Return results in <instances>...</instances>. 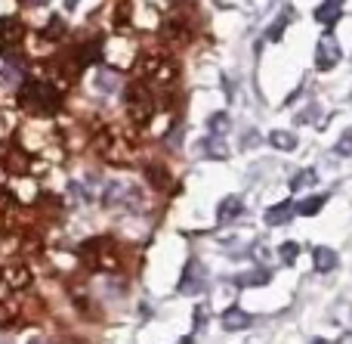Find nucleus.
<instances>
[{"instance_id": "29", "label": "nucleus", "mask_w": 352, "mask_h": 344, "mask_svg": "<svg viewBox=\"0 0 352 344\" xmlns=\"http://www.w3.org/2000/svg\"><path fill=\"white\" fill-rule=\"evenodd\" d=\"M78 3H80V0H65V10H74Z\"/></svg>"}, {"instance_id": "31", "label": "nucleus", "mask_w": 352, "mask_h": 344, "mask_svg": "<svg viewBox=\"0 0 352 344\" xmlns=\"http://www.w3.org/2000/svg\"><path fill=\"white\" fill-rule=\"evenodd\" d=\"M309 344H328V341H324V338H312Z\"/></svg>"}, {"instance_id": "2", "label": "nucleus", "mask_w": 352, "mask_h": 344, "mask_svg": "<svg viewBox=\"0 0 352 344\" xmlns=\"http://www.w3.org/2000/svg\"><path fill=\"white\" fill-rule=\"evenodd\" d=\"M124 103H127V112L136 124H146L148 118L155 115V93L148 90L142 81L127 84V90H124Z\"/></svg>"}, {"instance_id": "33", "label": "nucleus", "mask_w": 352, "mask_h": 344, "mask_svg": "<svg viewBox=\"0 0 352 344\" xmlns=\"http://www.w3.org/2000/svg\"><path fill=\"white\" fill-rule=\"evenodd\" d=\"M328 3H337V6H340V3H343V0H328Z\"/></svg>"}, {"instance_id": "27", "label": "nucleus", "mask_w": 352, "mask_h": 344, "mask_svg": "<svg viewBox=\"0 0 352 344\" xmlns=\"http://www.w3.org/2000/svg\"><path fill=\"white\" fill-rule=\"evenodd\" d=\"M272 3H275V0H250V10H254V12H263V10H269Z\"/></svg>"}, {"instance_id": "15", "label": "nucleus", "mask_w": 352, "mask_h": 344, "mask_svg": "<svg viewBox=\"0 0 352 344\" xmlns=\"http://www.w3.org/2000/svg\"><path fill=\"white\" fill-rule=\"evenodd\" d=\"M324 202H328V196H312V199H303V202L294 205V214H300V217H316L318 211L324 208Z\"/></svg>"}, {"instance_id": "7", "label": "nucleus", "mask_w": 352, "mask_h": 344, "mask_svg": "<svg viewBox=\"0 0 352 344\" xmlns=\"http://www.w3.org/2000/svg\"><path fill=\"white\" fill-rule=\"evenodd\" d=\"M25 37V25L12 16H0V53H12Z\"/></svg>"}, {"instance_id": "19", "label": "nucleus", "mask_w": 352, "mask_h": 344, "mask_svg": "<svg viewBox=\"0 0 352 344\" xmlns=\"http://www.w3.org/2000/svg\"><path fill=\"white\" fill-rule=\"evenodd\" d=\"M291 16H294V10H285V12H281V16L278 19H275V22L272 25H269V31H266V37H269V41H281V37H285V31H287V25H291Z\"/></svg>"}, {"instance_id": "22", "label": "nucleus", "mask_w": 352, "mask_h": 344, "mask_svg": "<svg viewBox=\"0 0 352 344\" xmlns=\"http://www.w3.org/2000/svg\"><path fill=\"white\" fill-rule=\"evenodd\" d=\"M204 155H210V159H226V155H229V146L223 143V136H207Z\"/></svg>"}, {"instance_id": "8", "label": "nucleus", "mask_w": 352, "mask_h": 344, "mask_svg": "<svg viewBox=\"0 0 352 344\" xmlns=\"http://www.w3.org/2000/svg\"><path fill=\"white\" fill-rule=\"evenodd\" d=\"M84 252H90V264L96 270H115L118 267V258L111 252V239H93Z\"/></svg>"}, {"instance_id": "26", "label": "nucleus", "mask_w": 352, "mask_h": 344, "mask_svg": "<svg viewBox=\"0 0 352 344\" xmlns=\"http://www.w3.org/2000/svg\"><path fill=\"white\" fill-rule=\"evenodd\" d=\"M148 177H152L155 186H167V171L164 168L158 171V165H148Z\"/></svg>"}, {"instance_id": "25", "label": "nucleus", "mask_w": 352, "mask_h": 344, "mask_svg": "<svg viewBox=\"0 0 352 344\" xmlns=\"http://www.w3.org/2000/svg\"><path fill=\"white\" fill-rule=\"evenodd\" d=\"M334 152H337V155H346V159L352 155V128H346V130H343V136H340V140H337Z\"/></svg>"}, {"instance_id": "18", "label": "nucleus", "mask_w": 352, "mask_h": 344, "mask_svg": "<svg viewBox=\"0 0 352 344\" xmlns=\"http://www.w3.org/2000/svg\"><path fill=\"white\" fill-rule=\"evenodd\" d=\"M269 143H272L275 149H281V152H294V149H297V136H294L291 130H272Z\"/></svg>"}, {"instance_id": "9", "label": "nucleus", "mask_w": 352, "mask_h": 344, "mask_svg": "<svg viewBox=\"0 0 352 344\" xmlns=\"http://www.w3.org/2000/svg\"><path fill=\"white\" fill-rule=\"evenodd\" d=\"M244 214V202L238 196H226L223 202H219L217 208V223L219 227H229V223H235L238 217Z\"/></svg>"}, {"instance_id": "1", "label": "nucleus", "mask_w": 352, "mask_h": 344, "mask_svg": "<svg viewBox=\"0 0 352 344\" xmlns=\"http://www.w3.org/2000/svg\"><path fill=\"white\" fill-rule=\"evenodd\" d=\"M19 103L28 112H37V115H53L62 105V93H59V87L50 84V81L31 78V81H25L22 90H19Z\"/></svg>"}, {"instance_id": "5", "label": "nucleus", "mask_w": 352, "mask_h": 344, "mask_svg": "<svg viewBox=\"0 0 352 344\" xmlns=\"http://www.w3.org/2000/svg\"><path fill=\"white\" fill-rule=\"evenodd\" d=\"M343 59V50L340 43H337V37L331 34H322L316 43V68L318 72H331V68H337V62Z\"/></svg>"}, {"instance_id": "14", "label": "nucleus", "mask_w": 352, "mask_h": 344, "mask_svg": "<svg viewBox=\"0 0 352 344\" xmlns=\"http://www.w3.org/2000/svg\"><path fill=\"white\" fill-rule=\"evenodd\" d=\"M294 217V202L287 199V202H281V205H272V208L266 211V223L269 227H281V223H287Z\"/></svg>"}, {"instance_id": "10", "label": "nucleus", "mask_w": 352, "mask_h": 344, "mask_svg": "<svg viewBox=\"0 0 352 344\" xmlns=\"http://www.w3.org/2000/svg\"><path fill=\"white\" fill-rule=\"evenodd\" d=\"M248 326H254V316H250L248 310L229 307L223 314V329H226V332H241V329H248Z\"/></svg>"}, {"instance_id": "28", "label": "nucleus", "mask_w": 352, "mask_h": 344, "mask_svg": "<svg viewBox=\"0 0 352 344\" xmlns=\"http://www.w3.org/2000/svg\"><path fill=\"white\" fill-rule=\"evenodd\" d=\"M250 254H254V258H256V261H263V264H266V258H269L266 245H254V252H250Z\"/></svg>"}, {"instance_id": "6", "label": "nucleus", "mask_w": 352, "mask_h": 344, "mask_svg": "<svg viewBox=\"0 0 352 344\" xmlns=\"http://www.w3.org/2000/svg\"><path fill=\"white\" fill-rule=\"evenodd\" d=\"M161 37H164L170 47H179V43H186L188 37H192V22H188L186 16H164V22H161Z\"/></svg>"}, {"instance_id": "12", "label": "nucleus", "mask_w": 352, "mask_h": 344, "mask_svg": "<svg viewBox=\"0 0 352 344\" xmlns=\"http://www.w3.org/2000/svg\"><path fill=\"white\" fill-rule=\"evenodd\" d=\"M0 279H3L10 289H25V285L31 283V273H28V267H22V264H10L0 270Z\"/></svg>"}, {"instance_id": "4", "label": "nucleus", "mask_w": 352, "mask_h": 344, "mask_svg": "<svg viewBox=\"0 0 352 344\" xmlns=\"http://www.w3.org/2000/svg\"><path fill=\"white\" fill-rule=\"evenodd\" d=\"M204 285H207V267L201 264L198 258H188L186 267H182L176 292H179V295H198V292H204Z\"/></svg>"}, {"instance_id": "20", "label": "nucleus", "mask_w": 352, "mask_h": 344, "mask_svg": "<svg viewBox=\"0 0 352 344\" xmlns=\"http://www.w3.org/2000/svg\"><path fill=\"white\" fill-rule=\"evenodd\" d=\"M316 183H318V174L312 171V168H303V171L291 180V192H303V190H309V186H316Z\"/></svg>"}, {"instance_id": "13", "label": "nucleus", "mask_w": 352, "mask_h": 344, "mask_svg": "<svg viewBox=\"0 0 352 344\" xmlns=\"http://www.w3.org/2000/svg\"><path fill=\"white\" fill-rule=\"evenodd\" d=\"M102 59V43L99 41H84L78 47V65L84 68V65H93V62H99Z\"/></svg>"}, {"instance_id": "30", "label": "nucleus", "mask_w": 352, "mask_h": 344, "mask_svg": "<svg viewBox=\"0 0 352 344\" xmlns=\"http://www.w3.org/2000/svg\"><path fill=\"white\" fill-rule=\"evenodd\" d=\"M179 344H195V338L192 335H186V338H179Z\"/></svg>"}, {"instance_id": "3", "label": "nucleus", "mask_w": 352, "mask_h": 344, "mask_svg": "<svg viewBox=\"0 0 352 344\" xmlns=\"http://www.w3.org/2000/svg\"><path fill=\"white\" fill-rule=\"evenodd\" d=\"M142 74L152 81V87H170L176 78H179V68H176L173 59H161V56H152V59L142 62Z\"/></svg>"}, {"instance_id": "24", "label": "nucleus", "mask_w": 352, "mask_h": 344, "mask_svg": "<svg viewBox=\"0 0 352 344\" xmlns=\"http://www.w3.org/2000/svg\"><path fill=\"white\" fill-rule=\"evenodd\" d=\"M318 115H322V105L318 103H309L303 112L297 115V124H312V121H318Z\"/></svg>"}, {"instance_id": "34", "label": "nucleus", "mask_w": 352, "mask_h": 344, "mask_svg": "<svg viewBox=\"0 0 352 344\" xmlns=\"http://www.w3.org/2000/svg\"><path fill=\"white\" fill-rule=\"evenodd\" d=\"M28 344H43V341H28Z\"/></svg>"}, {"instance_id": "11", "label": "nucleus", "mask_w": 352, "mask_h": 344, "mask_svg": "<svg viewBox=\"0 0 352 344\" xmlns=\"http://www.w3.org/2000/svg\"><path fill=\"white\" fill-rule=\"evenodd\" d=\"M312 261H316L318 273H331V270H337V264H340V254L328 245H316L312 248Z\"/></svg>"}, {"instance_id": "17", "label": "nucleus", "mask_w": 352, "mask_h": 344, "mask_svg": "<svg viewBox=\"0 0 352 344\" xmlns=\"http://www.w3.org/2000/svg\"><path fill=\"white\" fill-rule=\"evenodd\" d=\"M269 279H272V273L256 267L254 273H241V276H235V285H238V289H248V285H266Z\"/></svg>"}, {"instance_id": "16", "label": "nucleus", "mask_w": 352, "mask_h": 344, "mask_svg": "<svg viewBox=\"0 0 352 344\" xmlns=\"http://www.w3.org/2000/svg\"><path fill=\"white\" fill-rule=\"evenodd\" d=\"M340 16H343V10H340V6H337V3H328V0H324V3L316 10V22L328 25V28H331V25H337V22H340Z\"/></svg>"}, {"instance_id": "23", "label": "nucleus", "mask_w": 352, "mask_h": 344, "mask_svg": "<svg viewBox=\"0 0 352 344\" xmlns=\"http://www.w3.org/2000/svg\"><path fill=\"white\" fill-rule=\"evenodd\" d=\"M297 254H300V245H297V242H285V245L278 248V258L285 261V267H294V264H297Z\"/></svg>"}, {"instance_id": "32", "label": "nucleus", "mask_w": 352, "mask_h": 344, "mask_svg": "<svg viewBox=\"0 0 352 344\" xmlns=\"http://www.w3.org/2000/svg\"><path fill=\"white\" fill-rule=\"evenodd\" d=\"M31 3H37V6H43V3H50V0H31Z\"/></svg>"}, {"instance_id": "21", "label": "nucleus", "mask_w": 352, "mask_h": 344, "mask_svg": "<svg viewBox=\"0 0 352 344\" xmlns=\"http://www.w3.org/2000/svg\"><path fill=\"white\" fill-rule=\"evenodd\" d=\"M229 128H232V121H229L226 112H213V115L207 118V130H210V136H223Z\"/></svg>"}]
</instances>
